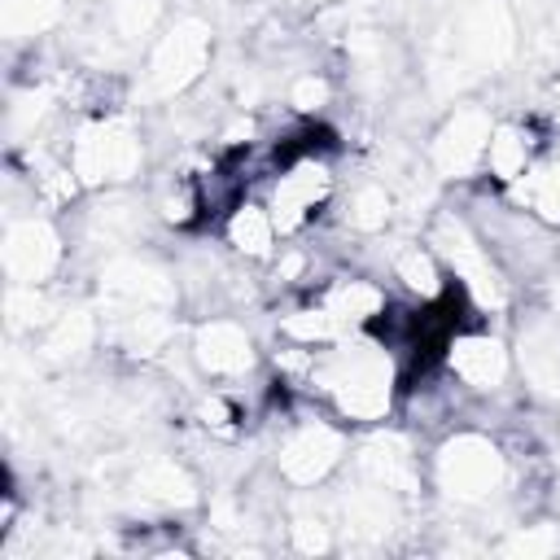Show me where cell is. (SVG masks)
I'll return each instance as SVG.
<instances>
[{
	"label": "cell",
	"instance_id": "6da1fadb",
	"mask_svg": "<svg viewBox=\"0 0 560 560\" xmlns=\"http://www.w3.org/2000/svg\"><path fill=\"white\" fill-rule=\"evenodd\" d=\"M306 394L350 429H372L398 411L402 363L376 332H354L315 354Z\"/></svg>",
	"mask_w": 560,
	"mask_h": 560
},
{
	"label": "cell",
	"instance_id": "7a4b0ae2",
	"mask_svg": "<svg viewBox=\"0 0 560 560\" xmlns=\"http://www.w3.org/2000/svg\"><path fill=\"white\" fill-rule=\"evenodd\" d=\"M516 455L503 438L477 424H451L429 455V490L459 516H490L516 490Z\"/></svg>",
	"mask_w": 560,
	"mask_h": 560
},
{
	"label": "cell",
	"instance_id": "3957f363",
	"mask_svg": "<svg viewBox=\"0 0 560 560\" xmlns=\"http://www.w3.org/2000/svg\"><path fill=\"white\" fill-rule=\"evenodd\" d=\"M521 52V22L512 0H459L438 31L429 57V83L442 96L464 92L472 79L499 74Z\"/></svg>",
	"mask_w": 560,
	"mask_h": 560
},
{
	"label": "cell",
	"instance_id": "277c9868",
	"mask_svg": "<svg viewBox=\"0 0 560 560\" xmlns=\"http://www.w3.org/2000/svg\"><path fill=\"white\" fill-rule=\"evenodd\" d=\"M61 153L79 175L83 192L131 188L149 166L144 131L127 105H101V109L74 114L61 140Z\"/></svg>",
	"mask_w": 560,
	"mask_h": 560
},
{
	"label": "cell",
	"instance_id": "5b68a950",
	"mask_svg": "<svg viewBox=\"0 0 560 560\" xmlns=\"http://www.w3.org/2000/svg\"><path fill=\"white\" fill-rule=\"evenodd\" d=\"M424 241L442 258L451 284L464 293L472 315L490 319V315H508L512 311L516 280L503 271L499 254L490 249V241L481 236V228L472 223V214L464 206H438L424 219Z\"/></svg>",
	"mask_w": 560,
	"mask_h": 560
},
{
	"label": "cell",
	"instance_id": "8992f818",
	"mask_svg": "<svg viewBox=\"0 0 560 560\" xmlns=\"http://www.w3.org/2000/svg\"><path fill=\"white\" fill-rule=\"evenodd\" d=\"M210 61H214V26L201 13L166 18V26L140 52V66H136V79H131L136 105L184 101L210 74Z\"/></svg>",
	"mask_w": 560,
	"mask_h": 560
},
{
	"label": "cell",
	"instance_id": "52a82bcc",
	"mask_svg": "<svg viewBox=\"0 0 560 560\" xmlns=\"http://www.w3.org/2000/svg\"><path fill=\"white\" fill-rule=\"evenodd\" d=\"M350 424L337 420L328 407L315 411H293L271 446V468L276 481H284L289 490H324L341 477L346 459H350Z\"/></svg>",
	"mask_w": 560,
	"mask_h": 560
},
{
	"label": "cell",
	"instance_id": "ba28073f",
	"mask_svg": "<svg viewBox=\"0 0 560 560\" xmlns=\"http://www.w3.org/2000/svg\"><path fill=\"white\" fill-rule=\"evenodd\" d=\"M494 105L481 96H459L455 105L442 109L424 140V166L433 171L438 184H468L486 166V144L494 131Z\"/></svg>",
	"mask_w": 560,
	"mask_h": 560
},
{
	"label": "cell",
	"instance_id": "9c48e42d",
	"mask_svg": "<svg viewBox=\"0 0 560 560\" xmlns=\"http://www.w3.org/2000/svg\"><path fill=\"white\" fill-rule=\"evenodd\" d=\"M166 26V0H83V52L92 70L109 74L118 61L149 48Z\"/></svg>",
	"mask_w": 560,
	"mask_h": 560
},
{
	"label": "cell",
	"instance_id": "30bf717a",
	"mask_svg": "<svg viewBox=\"0 0 560 560\" xmlns=\"http://www.w3.org/2000/svg\"><path fill=\"white\" fill-rule=\"evenodd\" d=\"M328 499H332V516H337V538L354 551L389 547L407 529L411 508H416L411 499H402L385 486H372L363 477H350V472H341V481Z\"/></svg>",
	"mask_w": 560,
	"mask_h": 560
},
{
	"label": "cell",
	"instance_id": "8fae6325",
	"mask_svg": "<svg viewBox=\"0 0 560 560\" xmlns=\"http://www.w3.org/2000/svg\"><path fill=\"white\" fill-rule=\"evenodd\" d=\"M188 363L210 385H245L262 368V346L241 315L210 311L188 328Z\"/></svg>",
	"mask_w": 560,
	"mask_h": 560
},
{
	"label": "cell",
	"instance_id": "7c38bea8",
	"mask_svg": "<svg viewBox=\"0 0 560 560\" xmlns=\"http://www.w3.org/2000/svg\"><path fill=\"white\" fill-rule=\"evenodd\" d=\"M70 245L52 210H9L4 219V276L9 284H52L66 271Z\"/></svg>",
	"mask_w": 560,
	"mask_h": 560
},
{
	"label": "cell",
	"instance_id": "4fadbf2b",
	"mask_svg": "<svg viewBox=\"0 0 560 560\" xmlns=\"http://www.w3.org/2000/svg\"><path fill=\"white\" fill-rule=\"evenodd\" d=\"M442 372L472 398H499L512 376H516V359H512V337H503L490 324H464L451 332L446 350H442Z\"/></svg>",
	"mask_w": 560,
	"mask_h": 560
},
{
	"label": "cell",
	"instance_id": "5bb4252c",
	"mask_svg": "<svg viewBox=\"0 0 560 560\" xmlns=\"http://www.w3.org/2000/svg\"><path fill=\"white\" fill-rule=\"evenodd\" d=\"M350 477H363L372 486H385L402 499H420L424 486H429V464L420 459V446L411 433L402 429H385V424H372L354 446H350V459L346 468Z\"/></svg>",
	"mask_w": 560,
	"mask_h": 560
},
{
	"label": "cell",
	"instance_id": "9a60e30c",
	"mask_svg": "<svg viewBox=\"0 0 560 560\" xmlns=\"http://www.w3.org/2000/svg\"><path fill=\"white\" fill-rule=\"evenodd\" d=\"M512 359L525 389L542 402H560V319L547 306H534L512 328Z\"/></svg>",
	"mask_w": 560,
	"mask_h": 560
},
{
	"label": "cell",
	"instance_id": "2e32d148",
	"mask_svg": "<svg viewBox=\"0 0 560 560\" xmlns=\"http://www.w3.org/2000/svg\"><path fill=\"white\" fill-rule=\"evenodd\" d=\"M136 508L144 512H162V516H175V512H188L201 503V486L192 477V468L179 459V455H166V451H149L140 455L131 468H127V486Z\"/></svg>",
	"mask_w": 560,
	"mask_h": 560
},
{
	"label": "cell",
	"instance_id": "e0dca14e",
	"mask_svg": "<svg viewBox=\"0 0 560 560\" xmlns=\"http://www.w3.org/2000/svg\"><path fill=\"white\" fill-rule=\"evenodd\" d=\"M311 293H315L319 306L337 319V328H341L346 337H354V332H376L381 319H385L389 306H394V298H389V289L381 284V276H368V271H328Z\"/></svg>",
	"mask_w": 560,
	"mask_h": 560
},
{
	"label": "cell",
	"instance_id": "ac0fdd59",
	"mask_svg": "<svg viewBox=\"0 0 560 560\" xmlns=\"http://www.w3.org/2000/svg\"><path fill=\"white\" fill-rule=\"evenodd\" d=\"M96 341H105V324H101V311L96 302H79V298H66L61 311L31 337V354L44 363V368H79Z\"/></svg>",
	"mask_w": 560,
	"mask_h": 560
},
{
	"label": "cell",
	"instance_id": "d6986e66",
	"mask_svg": "<svg viewBox=\"0 0 560 560\" xmlns=\"http://www.w3.org/2000/svg\"><path fill=\"white\" fill-rule=\"evenodd\" d=\"M547 140L551 136H547V127L534 114H499L494 118V131H490V144H486V166H481L486 188L508 192L538 162V153L547 149Z\"/></svg>",
	"mask_w": 560,
	"mask_h": 560
},
{
	"label": "cell",
	"instance_id": "ffe728a7",
	"mask_svg": "<svg viewBox=\"0 0 560 560\" xmlns=\"http://www.w3.org/2000/svg\"><path fill=\"white\" fill-rule=\"evenodd\" d=\"M402 214V201H398V188L389 175L381 171H368L350 184H341L337 201H332V223L354 236V241H376L385 236Z\"/></svg>",
	"mask_w": 560,
	"mask_h": 560
},
{
	"label": "cell",
	"instance_id": "44dd1931",
	"mask_svg": "<svg viewBox=\"0 0 560 560\" xmlns=\"http://www.w3.org/2000/svg\"><path fill=\"white\" fill-rule=\"evenodd\" d=\"M219 241L245 267H267L284 245V236H280V228H276V219H271V210H267V201L258 192H245L241 201H232L223 210Z\"/></svg>",
	"mask_w": 560,
	"mask_h": 560
},
{
	"label": "cell",
	"instance_id": "7402d4cb",
	"mask_svg": "<svg viewBox=\"0 0 560 560\" xmlns=\"http://www.w3.org/2000/svg\"><path fill=\"white\" fill-rule=\"evenodd\" d=\"M385 271H389V280L402 289L407 302H438V298H446V293L455 289L451 276H446V267H442V258L433 254V245H429L424 236H420V241H398V245H389Z\"/></svg>",
	"mask_w": 560,
	"mask_h": 560
},
{
	"label": "cell",
	"instance_id": "603a6c76",
	"mask_svg": "<svg viewBox=\"0 0 560 560\" xmlns=\"http://www.w3.org/2000/svg\"><path fill=\"white\" fill-rule=\"evenodd\" d=\"M280 525H284L289 547L302 551V556H324V551H332L341 542L337 538L332 499H324L319 490H289L284 512H280Z\"/></svg>",
	"mask_w": 560,
	"mask_h": 560
},
{
	"label": "cell",
	"instance_id": "cb8c5ba5",
	"mask_svg": "<svg viewBox=\"0 0 560 560\" xmlns=\"http://www.w3.org/2000/svg\"><path fill=\"white\" fill-rule=\"evenodd\" d=\"M512 206L529 210L538 223H547L551 232H560V136L547 140V149L538 153V162L503 192Z\"/></svg>",
	"mask_w": 560,
	"mask_h": 560
},
{
	"label": "cell",
	"instance_id": "d4e9b609",
	"mask_svg": "<svg viewBox=\"0 0 560 560\" xmlns=\"http://www.w3.org/2000/svg\"><path fill=\"white\" fill-rule=\"evenodd\" d=\"M149 206H153V219H158L162 228H175V232H188V228L206 223V197H201L197 171H171V175L153 188Z\"/></svg>",
	"mask_w": 560,
	"mask_h": 560
},
{
	"label": "cell",
	"instance_id": "484cf974",
	"mask_svg": "<svg viewBox=\"0 0 560 560\" xmlns=\"http://www.w3.org/2000/svg\"><path fill=\"white\" fill-rule=\"evenodd\" d=\"M70 4L74 0H0L4 39L18 48V44H35L39 35H52L61 22H70Z\"/></svg>",
	"mask_w": 560,
	"mask_h": 560
},
{
	"label": "cell",
	"instance_id": "4316f807",
	"mask_svg": "<svg viewBox=\"0 0 560 560\" xmlns=\"http://www.w3.org/2000/svg\"><path fill=\"white\" fill-rule=\"evenodd\" d=\"M332 96H337V83L324 70H315V66H302V70H293L284 79V105L298 118H319L332 105Z\"/></svg>",
	"mask_w": 560,
	"mask_h": 560
},
{
	"label": "cell",
	"instance_id": "83f0119b",
	"mask_svg": "<svg viewBox=\"0 0 560 560\" xmlns=\"http://www.w3.org/2000/svg\"><path fill=\"white\" fill-rule=\"evenodd\" d=\"M503 556H551L560 551V525L551 521H512L503 525V538L494 542Z\"/></svg>",
	"mask_w": 560,
	"mask_h": 560
},
{
	"label": "cell",
	"instance_id": "f1b7e54d",
	"mask_svg": "<svg viewBox=\"0 0 560 560\" xmlns=\"http://www.w3.org/2000/svg\"><path fill=\"white\" fill-rule=\"evenodd\" d=\"M298 4H319V0H298Z\"/></svg>",
	"mask_w": 560,
	"mask_h": 560
},
{
	"label": "cell",
	"instance_id": "f546056e",
	"mask_svg": "<svg viewBox=\"0 0 560 560\" xmlns=\"http://www.w3.org/2000/svg\"><path fill=\"white\" fill-rule=\"evenodd\" d=\"M556 271H560V258H556Z\"/></svg>",
	"mask_w": 560,
	"mask_h": 560
}]
</instances>
